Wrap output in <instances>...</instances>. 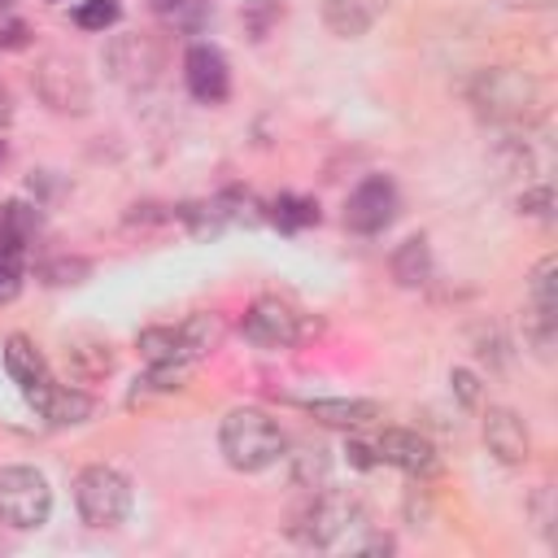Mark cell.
Segmentation results:
<instances>
[{"mask_svg": "<svg viewBox=\"0 0 558 558\" xmlns=\"http://www.w3.org/2000/svg\"><path fill=\"white\" fill-rule=\"evenodd\" d=\"M484 445L501 466H523L532 458V436L523 427V418L510 405H488L484 414Z\"/></svg>", "mask_w": 558, "mask_h": 558, "instance_id": "obj_12", "label": "cell"}, {"mask_svg": "<svg viewBox=\"0 0 558 558\" xmlns=\"http://www.w3.org/2000/svg\"><path fill=\"white\" fill-rule=\"evenodd\" d=\"M218 449L227 458V466L253 475V471H266L275 466L283 453H288V440L279 432V423L257 410V405H235L222 414L218 423Z\"/></svg>", "mask_w": 558, "mask_h": 558, "instance_id": "obj_2", "label": "cell"}, {"mask_svg": "<svg viewBox=\"0 0 558 558\" xmlns=\"http://www.w3.org/2000/svg\"><path fill=\"white\" fill-rule=\"evenodd\" d=\"M344 453H349V462H353V466H362V471L379 466V462H375V449H371V440H362V436H353V440L344 445Z\"/></svg>", "mask_w": 558, "mask_h": 558, "instance_id": "obj_29", "label": "cell"}, {"mask_svg": "<svg viewBox=\"0 0 558 558\" xmlns=\"http://www.w3.org/2000/svg\"><path fill=\"white\" fill-rule=\"evenodd\" d=\"M4 371H9V379L17 384V392H22L26 401H31L39 388L52 384V371H48L44 353H39L26 336H9V340H4Z\"/></svg>", "mask_w": 558, "mask_h": 558, "instance_id": "obj_14", "label": "cell"}, {"mask_svg": "<svg viewBox=\"0 0 558 558\" xmlns=\"http://www.w3.org/2000/svg\"><path fill=\"white\" fill-rule=\"evenodd\" d=\"M449 384H453V392H458V401H462V405H480V379H475L466 366L449 371Z\"/></svg>", "mask_w": 558, "mask_h": 558, "instance_id": "obj_27", "label": "cell"}, {"mask_svg": "<svg viewBox=\"0 0 558 558\" xmlns=\"http://www.w3.org/2000/svg\"><path fill=\"white\" fill-rule=\"evenodd\" d=\"M0 48H26V22L4 17L0 22Z\"/></svg>", "mask_w": 558, "mask_h": 558, "instance_id": "obj_30", "label": "cell"}, {"mask_svg": "<svg viewBox=\"0 0 558 558\" xmlns=\"http://www.w3.org/2000/svg\"><path fill=\"white\" fill-rule=\"evenodd\" d=\"M118 17H122L118 0H78L74 4V26H83V31H109Z\"/></svg>", "mask_w": 558, "mask_h": 558, "instance_id": "obj_23", "label": "cell"}, {"mask_svg": "<svg viewBox=\"0 0 558 558\" xmlns=\"http://www.w3.org/2000/svg\"><path fill=\"white\" fill-rule=\"evenodd\" d=\"M266 218L279 227V231H305L318 222V201L310 196H296V192H283L266 205Z\"/></svg>", "mask_w": 558, "mask_h": 558, "instance_id": "obj_21", "label": "cell"}, {"mask_svg": "<svg viewBox=\"0 0 558 558\" xmlns=\"http://www.w3.org/2000/svg\"><path fill=\"white\" fill-rule=\"evenodd\" d=\"M22 257L17 248H0V305L22 292Z\"/></svg>", "mask_w": 558, "mask_h": 558, "instance_id": "obj_25", "label": "cell"}, {"mask_svg": "<svg viewBox=\"0 0 558 558\" xmlns=\"http://www.w3.org/2000/svg\"><path fill=\"white\" fill-rule=\"evenodd\" d=\"M52 4H61V0H52Z\"/></svg>", "mask_w": 558, "mask_h": 558, "instance_id": "obj_36", "label": "cell"}, {"mask_svg": "<svg viewBox=\"0 0 558 558\" xmlns=\"http://www.w3.org/2000/svg\"><path fill=\"white\" fill-rule=\"evenodd\" d=\"M13 122V92L0 83V126H9Z\"/></svg>", "mask_w": 558, "mask_h": 558, "instance_id": "obj_31", "label": "cell"}, {"mask_svg": "<svg viewBox=\"0 0 558 558\" xmlns=\"http://www.w3.org/2000/svg\"><path fill=\"white\" fill-rule=\"evenodd\" d=\"M549 205H554V196H549V187H545V183L519 196V209H523V214H532V218H549Z\"/></svg>", "mask_w": 558, "mask_h": 558, "instance_id": "obj_28", "label": "cell"}, {"mask_svg": "<svg viewBox=\"0 0 558 558\" xmlns=\"http://www.w3.org/2000/svg\"><path fill=\"white\" fill-rule=\"evenodd\" d=\"M305 410L331 427H366L371 418H379V401H366V397H318V401H305Z\"/></svg>", "mask_w": 558, "mask_h": 558, "instance_id": "obj_16", "label": "cell"}, {"mask_svg": "<svg viewBox=\"0 0 558 558\" xmlns=\"http://www.w3.org/2000/svg\"><path fill=\"white\" fill-rule=\"evenodd\" d=\"M397 214H401V196H397V183L388 174H366L344 201V227L357 235L388 231L397 222Z\"/></svg>", "mask_w": 558, "mask_h": 558, "instance_id": "obj_8", "label": "cell"}, {"mask_svg": "<svg viewBox=\"0 0 558 558\" xmlns=\"http://www.w3.org/2000/svg\"><path fill=\"white\" fill-rule=\"evenodd\" d=\"M39 227H44L39 205H26V201H4L0 205V248L26 253V244L39 235Z\"/></svg>", "mask_w": 558, "mask_h": 558, "instance_id": "obj_18", "label": "cell"}, {"mask_svg": "<svg viewBox=\"0 0 558 558\" xmlns=\"http://www.w3.org/2000/svg\"><path fill=\"white\" fill-rule=\"evenodd\" d=\"M240 331L248 344L257 349H292L301 340V318L292 305H283L279 296H257L244 318H240Z\"/></svg>", "mask_w": 558, "mask_h": 558, "instance_id": "obj_9", "label": "cell"}, {"mask_svg": "<svg viewBox=\"0 0 558 558\" xmlns=\"http://www.w3.org/2000/svg\"><path fill=\"white\" fill-rule=\"evenodd\" d=\"M65 366L78 384H96L113 375V349L100 336H65Z\"/></svg>", "mask_w": 558, "mask_h": 558, "instance_id": "obj_15", "label": "cell"}, {"mask_svg": "<svg viewBox=\"0 0 558 558\" xmlns=\"http://www.w3.org/2000/svg\"><path fill=\"white\" fill-rule=\"evenodd\" d=\"M52 514V488L48 475L35 466H0V519L17 532L44 527Z\"/></svg>", "mask_w": 558, "mask_h": 558, "instance_id": "obj_6", "label": "cell"}, {"mask_svg": "<svg viewBox=\"0 0 558 558\" xmlns=\"http://www.w3.org/2000/svg\"><path fill=\"white\" fill-rule=\"evenodd\" d=\"M105 61H109V74H113V78H144L140 70H148V78H153V70H157V48H153V39H144V35H122V39L105 52Z\"/></svg>", "mask_w": 558, "mask_h": 558, "instance_id": "obj_17", "label": "cell"}, {"mask_svg": "<svg viewBox=\"0 0 558 558\" xmlns=\"http://www.w3.org/2000/svg\"><path fill=\"white\" fill-rule=\"evenodd\" d=\"M392 279L401 283V288H418V283H427L432 279V248H427V235H410L405 244H397V253H392Z\"/></svg>", "mask_w": 558, "mask_h": 558, "instance_id": "obj_19", "label": "cell"}, {"mask_svg": "<svg viewBox=\"0 0 558 558\" xmlns=\"http://www.w3.org/2000/svg\"><path fill=\"white\" fill-rule=\"evenodd\" d=\"M183 83L201 105H222L231 92V65L222 57V48L214 44H192L183 52Z\"/></svg>", "mask_w": 558, "mask_h": 558, "instance_id": "obj_11", "label": "cell"}, {"mask_svg": "<svg viewBox=\"0 0 558 558\" xmlns=\"http://www.w3.org/2000/svg\"><path fill=\"white\" fill-rule=\"evenodd\" d=\"M35 96L52 109V113H87L92 109V83L83 74V65L65 52H48L35 70Z\"/></svg>", "mask_w": 558, "mask_h": 558, "instance_id": "obj_7", "label": "cell"}, {"mask_svg": "<svg viewBox=\"0 0 558 558\" xmlns=\"http://www.w3.org/2000/svg\"><path fill=\"white\" fill-rule=\"evenodd\" d=\"M9 4H13V0H0V13H9Z\"/></svg>", "mask_w": 558, "mask_h": 558, "instance_id": "obj_34", "label": "cell"}, {"mask_svg": "<svg viewBox=\"0 0 558 558\" xmlns=\"http://www.w3.org/2000/svg\"><path fill=\"white\" fill-rule=\"evenodd\" d=\"M288 458V471H292V484L296 488H327V475H331V453L323 445H301L296 453H283Z\"/></svg>", "mask_w": 558, "mask_h": 558, "instance_id": "obj_20", "label": "cell"}, {"mask_svg": "<svg viewBox=\"0 0 558 558\" xmlns=\"http://www.w3.org/2000/svg\"><path fill=\"white\" fill-rule=\"evenodd\" d=\"M323 22L340 39H357L371 26V9L362 0H323Z\"/></svg>", "mask_w": 558, "mask_h": 558, "instance_id": "obj_22", "label": "cell"}, {"mask_svg": "<svg viewBox=\"0 0 558 558\" xmlns=\"http://www.w3.org/2000/svg\"><path fill=\"white\" fill-rule=\"evenodd\" d=\"M362 527H366V510H362L357 497H349V493H318L301 510L292 532L310 549H340V545L353 549V532H362Z\"/></svg>", "mask_w": 558, "mask_h": 558, "instance_id": "obj_4", "label": "cell"}, {"mask_svg": "<svg viewBox=\"0 0 558 558\" xmlns=\"http://www.w3.org/2000/svg\"><path fill=\"white\" fill-rule=\"evenodd\" d=\"M31 410H35L48 427H78V423H87V418L96 414V401H92V392L52 379L48 388H39V392L31 397Z\"/></svg>", "mask_w": 558, "mask_h": 558, "instance_id": "obj_13", "label": "cell"}, {"mask_svg": "<svg viewBox=\"0 0 558 558\" xmlns=\"http://www.w3.org/2000/svg\"><path fill=\"white\" fill-rule=\"evenodd\" d=\"M92 266L83 262V257H57V262H48V266H39V275L48 279V283H83V275H87Z\"/></svg>", "mask_w": 558, "mask_h": 558, "instance_id": "obj_26", "label": "cell"}, {"mask_svg": "<svg viewBox=\"0 0 558 558\" xmlns=\"http://www.w3.org/2000/svg\"><path fill=\"white\" fill-rule=\"evenodd\" d=\"M74 506L87 527H118L131 514V480L118 466H83L74 480Z\"/></svg>", "mask_w": 558, "mask_h": 558, "instance_id": "obj_5", "label": "cell"}, {"mask_svg": "<svg viewBox=\"0 0 558 558\" xmlns=\"http://www.w3.org/2000/svg\"><path fill=\"white\" fill-rule=\"evenodd\" d=\"M222 340L218 314H192L179 327H148L140 331V353L148 366H192L196 357L214 353Z\"/></svg>", "mask_w": 558, "mask_h": 558, "instance_id": "obj_3", "label": "cell"}, {"mask_svg": "<svg viewBox=\"0 0 558 558\" xmlns=\"http://www.w3.org/2000/svg\"><path fill=\"white\" fill-rule=\"evenodd\" d=\"M183 4H187V0H148V9H153V13H179Z\"/></svg>", "mask_w": 558, "mask_h": 558, "instance_id": "obj_32", "label": "cell"}, {"mask_svg": "<svg viewBox=\"0 0 558 558\" xmlns=\"http://www.w3.org/2000/svg\"><path fill=\"white\" fill-rule=\"evenodd\" d=\"M466 100L493 126H523L541 113V83L519 65H488L466 83Z\"/></svg>", "mask_w": 558, "mask_h": 558, "instance_id": "obj_1", "label": "cell"}, {"mask_svg": "<svg viewBox=\"0 0 558 558\" xmlns=\"http://www.w3.org/2000/svg\"><path fill=\"white\" fill-rule=\"evenodd\" d=\"M519 4H532V9H545L549 0H519Z\"/></svg>", "mask_w": 558, "mask_h": 558, "instance_id": "obj_33", "label": "cell"}, {"mask_svg": "<svg viewBox=\"0 0 558 558\" xmlns=\"http://www.w3.org/2000/svg\"><path fill=\"white\" fill-rule=\"evenodd\" d=\"M371 449H375V462L379 466H397L405 475H436L440 458H436V445L423 436V432H410V427H384L379 436H371Z\"/></svg>", "mask_w": 558, "mask_h": 558, "instance_id": "obj_10", "label": "cell"}, {"mask_svg": "<svg viewBox=\"0 0 558 558\" xmlns=\"http://www.w3.org/2000/svg\"><path fill=\"white\" fill-rule=\"evenodd\" d=\"M279 17H283V4H279V0H248V4H244V31H248L253 39H266Z\"/></svg>", "mask_w": 558, "mask_h": 558, "instance_id": "obj_24", "label": "cell"}, {"mask_svg": "<svg viewBox=\"0 0 558 558\" xmlns=\"http://www.w3.org/2000/svg\"><path fill=\"white\" fill-rule=\"evenodd\" d=\"M0 161H4V144H0Z\"/></svg>", "mask_w": 558, "mask_h": 558, "instance_id": "obj_35", "label": "cell"}]
</instances>
